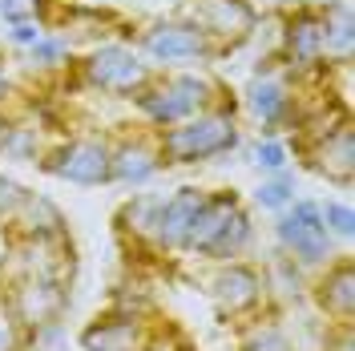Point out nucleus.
<instances>
[{"instance_id":"obj_28","label":"nucleus","mask_w":355,"mask_h":351,"mask_svg":"<svg viewBox=\"0 0 355 351\" xmlns=\"http://www.w3.org/2000/svg\"><path fill=\"white\" fill-rule=\"evenodd\" d=\"M105 307H113V311H125V315H141V319H154L157 315V303H154V295L146 291L141 283H117L110 291V303Z\"/></svg>"},{"instance_id":"obj_31","label":"nucleus","mask_w":355,"mask_h":351,"mask_svg":"<svg viewBox=\"0 0 355 351\" xmlns=\"http://www.w3.org/2000/svg\"><path fill=\"white\" fill-rule=\"evenodd\" d=\"M137 351H194V343H190V335L178 327V323H170V319H154Z\"/></svg>"},{"instance_id":"obj_6","label":"nucleus","mask_w":355,"mask_h":351,"mask_svg":"<svg viewBox=\"0 0 355 351\" xmlns=\"http://www.w3.org/2000/svg\"><path fill=\"white\" fill-rule=\"evenodd\" d=\"M202 291L214 303L222 319L243 323L259 311H270L266 303V283H263V266L250 259H230V263H210V271L202 275Z\"/></svg>"},{"instance_id":"obj_13","label":"nucleus","mask_w":355,"mask_h":351,"mask_svg":"<svg viewBox=\"0 0 355 351\" xmlns=\"http://www.w3.org/2000/svg\"><path fill=\"white\" fill-rule=\"evenodd\" d=\"M307 299L315 303L319 319L355 323V259L352 255H335L327 266L311 271Z\"/></svg>"},{"instance_id":"obj_29","label":"nucleus","mask_w":355,"mask_h":351,"mask_svg":"<svg viewBox=\"0 0 355 351\" xmlns=\"http://www.w3.org/2000/svg\"><path fill=\"white\" fill-rule=\"evenodd\" d=\"M319 214H323V226L335 242H352L355 239V206L347 198H327L319 202Z\"/></svg>"},{"instance_id":"obj_35","label":"nucleus","mask_w":355,"mask_h":351,"mask_svg":"<svg viewBox=\"0 0 355 351\" xmlns=\"http://www.w3.org/2000/svg\"><path fill=\"white\" fill-rule=\"evenodd\" d=\"M0 351H24V327L4 303H0Z\"/></svg>"},{"instance_id":"obj_27","label":"nucleus","mask_w":355,"mask_h":351,"mask_svg":"<svg viewBox=\"0 0 355 351\" xmlns=\"http://www.w3.org/2000/svg\"><path fill=\"white\" fill-rule=\"evenodd\" d=\"M246 166H254L259 174L291 170V142L287 137H259L254 146H246Z\"/></svg>"},{"instance_id":"obj_34","label":"nucleus","mask_w":355,"mask_h":351,"mask_svg":"<svg viewBox=\"0 0 355 351\" xmlns=\"http://www.w3.org/2000/svg\"><path fill=\"white\" fill-rule=\"evenodd\" d=\"M319 351H355V323H323Z\"/></svg>"},{"instance_id":"obj_12","label":"nucleus","mask_w":355,"mask_h":351,"mask_svg":"<svg viewBox=\"0 0 355 351\" xmlns=\"http://www.w3.org/2000/svg\"><path fill=\"white\" fill-rule=\"evenodd\" d=\"M259 4L254 0H194L190 21L222 49V57H230L234 49L254 41L259 33Z\"/></svg>"},{"instance_id":"obj_18","label":"nucleus","mask_w":355,"mask_h":351,"mask_svg":"<svg viewBox=\"0 0 355 351\" xmlns=\"http://www.w3.org/2000/svg\"><path fill=\"white\" fill-rule=\"evenodd\" d=\"M162 198L166 194H130L117 210H113V234L125 250H146L154 255V222H157V210H162Z\"/></svg>"},{"instance_id":"obj_19","label":"nucleus","mask_w":355,"mask_h":351,"mask_svg":"<svg viewBox=\"0 0 355 351\" xmlns=\"http://www.w3.org/2000/svg\"><path fill=\"white\" fill-rule=\"evenodd\" d=\"M263 283H266V303L270 311H283L287 307H299L303 299H307V283H311V271L307 266H299L291 259L287 250H270V259L263 263Z\"/></svg>"},{"instance_id":"obj_37","label":"nucleus","mask_w":355,"mask_h":351,"mask_svg":"<svg viewBox=\"0 0 355 351\" xmlns=\"http://www.w3.org/2000/svg\"><path fill=\"white\" fill-rule=\"evenodd\" d=\"M291 8H295V4H323V0H287Z\"/></svg>"},{"instance_id":"obj_8","label":"nucleus","mask_w":355,"mask_h":351,"mask_svg":"<svg viewBox=\"0 0 355 351\" xmlns=\"http://www.w3.org/2000/svg\"><path fill=\"white\" fill-rule=\"evenodd\" d=\"M0 303L12 311V319L24 331H33V327L65 319L69 303H73V283H65V279H44V275L4 279L0 283Z\"/></svg>"},{"instance_id":"obj_26","label":"nucleus","mask_w":355,"mask_h":351,"mask_svg":"<svg viewBox=\"0 0 355 351\" xmlns=\"http://www.w3.org/2000/svg\"><path fill=\"white\" fill-rule=\"evenodd\" d=\"M295 174L291 170H283V174H263V182L250 190V202L259 206V210H266V214H283L291 202H295Z\"/></svg>"},{"instance_id":"obj_5","label":"nucleus","mask_w":355,"mask_h":351,"mask_svg":"<svg viewBox=\"0 0 355 351\" xmlns=\"http://www.w3.org/2000/svg\"><path fill=\"white\" fill-rule=\"evenodd\" d=\"M37 170L65 186L101 190L110 186V133H65L53 137L37 157Z\"/></svg>"},{"instance_id":"obj_3","label":"nucleus","mask_w":355,"mask_h":351,"mask_svg":"<svg viewBox=\"0 0 355 351\" xmlns=\"http://www.w3.org/2000/svg\"><path fill=\"white\" fill-rule=\"evenodd\" d=\"M73 85L89 89V93H101L113 101H130L137 97L146 81L154 77V69L146 65V57L133 49L130 41H101L89 44L81 57H73Z\"/></svg>"},{"instance_id":"obj_25","label":"nucleus","mask_w":355,"mask_h":351,"mask_svg":"<svg viewBox=\"0 0 355 351\" xmlns=\"http://www.w3.org/2000/svg\"><path fill=\"white\" fill-rule=\"evenodd\" d=\"M254 239H259V226H254V214H250V206H239L234 210V219H230V226L222 230L218 246H214V255H210V263H230V259H246L250 255V246H254Z\"/></svg>"},{"instance_id":"obj_10","label":"nucleus","mask_w":355,"mask_h":351,"mask_svg":"<svg viewBox=\"0 0 355 351\" xmlns=\"http://www.w3.org/2000/svg\"><path fill=\"white\" fill-rule=\"evenodd\" d=\"M73 271H77L73 239H17V234H4L0 283L4 279H21V275H44V279L73 283Z\"/></svg>"},{"instance_id":"obj_20","label":"nucleus","mask_w":355,"mask_h":351,"mask_svg":"<svg viewBox=\"0 0 355 351\" xmlns=\"http://www.w3.org/2000/svg\"><path fill=\"white\" fill-rule=\"evenodd\" d=\"M4 234H17V239H69V219L49 194L28 190L21 210H17V219H12V226Z\"/></svg>"},{"instance_id":"obj_1","label":"nucleus","mask_w":355,"mask_h":351,"mask_svg":"<svg viewBox=\"0 0 355 351\" xmlns=\"http://www.w3.org/2000/svg\"><path fill=\"white\" fill-rule=\"evenodd\" d=\"M137 117L146 130H170L178 121L194 117L202 110H214V105H230L234 93L222 85L218 77L210 73V65L198 69H154V77L146 81V89L130 97Z\"/></svg>"},{"instance_id":"obj_16","label":"nucleus","mask_w":355,"mask_h":351,"mask_svg":"<svg viewBox=\"0 0 355 351\" xmlns=\"http://www.w3.org/2000/svg\"><path fill=\"white\" fill-rule=\"evenodd\" d=\"M206 202L202 186H178L174 194L162 198V210L154 222V255L157 259H170L186 250V234H190V222L198 214V206Z\"/></svg>"},{"instance_id":"obj_11","label":"nucleus","mask_w":355,"mask_h":351,"mask_svg":"<svg viewBox=\"0 0 355 351\" xmlns=\"http://www.w3.org/2000/svg\"><path fill=\"white\" fill-rule=\"evenodd\" d=\"M162 174V154H157V133L146 126H125L110 137V186L125 190H146Z\"/></svg>"},{"instance_id":"obj_9","label":"nucleus","mask_w":355,"mask_h":351,"mask_svg":"<svg viewBox=\"0 0 355 351\" xmlns=\"http://www.w3.org/2000/svg\"><path fill=\"white\" fill-rule=\"evenodd\" d=\"M243 110L254 117V126L263 137H283L295 126L299 110V81L287 69H270V73H250L243 89Z\"/></svg>"},{"instance_id":"obj_17","label":"nucleus","mask_w":355,"mask_h":351,"mask_svg":"<svg viewBox=\"0 0 355 351\" xmlns=\"http://www.w3.org/2000/svg\"><path fill=\"white\" fill-rule=\"evenodd\" d=\"M154 319H141V315H125V311H97L89 323H81L77 331V348L81 351H137L146 331Z\"/></svg>"},{"instance_id":"obj_7","label":"nucleus","mask_w":355,"mask_h":351,"mask_svg":"<svg viewBox=\"0 0 355 351\" xmlns=\"http://www.w3.org/2000/svg\"><path fill=\"white\" fill-rule=\"evenodd\" d=\"M275 246L287 250L291 259L299 266H307V271H319L339 255L335 239L323 226V214H319L315 198H295L283 214H275Z\"/></svg>"},{"instance_id":"obj_22","label":"nucleus","mask_w":355,"mask_h":351,"mask_svg":"<svg viewBox=\"0 0 355 351\" xmlns=\"http://www.w3.org/2000/svg\"><path fill=\"white\" fill-rule=\"evenodd\" d=\"M323 17V37H327V69L335 65H352V49H355V12L347 0H323L319 4Z\"/></svg>"},{"instance_id":"obj_21","label":"nucleus","mask_w":355,"mask_h":351,"mask_svg":"<svg viewBox=\"0 0 355 351\" xmlns=\"http://www.w3.org/2000/svg\"><path fill=\"white\" fill-rule=\"evenodd\" d=\"M44 133H53L37 113H4V142H0V157L8 162H33L44 154Z\"/></svg>"},{"instance_id":"obj_14","label":"nucleus","mask_w":355,"mask_h":351,"mask_svg":"<svg viewBox=\"0 0 355 351\" xmlns=\"http://www.w3.org/2000/svg\"><path fill=\"white\" fill-rule=\"evenodd\" d=\"M295 157L315 178L331 182L339 190H352V182H355V130H352V121H343L339 130H331L327 137H319L311 146H299Z\"/></svg>"},{"instance_id":"obj_36","label":"nucleus","mask_w":355,"mask_h":351,"mask_svg":"<svg viewBox=\"0 0 355 351\" xmlns=\"http://www.w3.org/2000/svg\"><path fill=\"white\" fill-rule=\"evenodd\" d=\"M12 97H17V81H12V69H8V57L0 53V113H8V105H12Z\"/></svg>"},{"instance_id":"obj_2","label":"nucleus","mask_w":355,"mask_h":351,"mask_svg":"<svg viewBox=\"0 0 355 351\" xmlns=\"http://www.w3.org/2000/svg\"><path fill=\"white\" fill-rule=\"evenodd\" d=\"M243 146V126H239V101L202 110L170 130H157V154L162 170H182V166H206L222 162Z\"/></svg>"},{"instance_id":"obj_38","label":"nucleus","mask_w":355,"mask_h":351,"mask_svg":"<svg viewBox=\"0 0 355 351\" xmlns=\"http://www.w3.org/2000/svg\"><path fill=\"white\" fill-rule=\"evenodd\" d=\"M0 142H4V113H0Z\"/></svg>"},{"instance_id":"obj_30","label":"nucleus","mask_w":355,"mask_h":351,"mask_svg":"<svg viewBox=\"0 0 355 351\" xmlns=\"http://www.w3.org/2000/svg\"><path fill=\"white\" fill-rule=\"evenodd\" d=\"M61 0H0V21L4 24H21V21H41L44 28L53 24Z\"/></svg>"},{"instance_id":"obj_32","label":"nucleus","mask_w":355,"mask_h":351,"mask_svg":"<svg viewBox=\"0 0 355 351\" xmlns=\"http://www.w3.org/2000/svg\"><path fill=\"white\" fill-rule=\"evenodd\" d=\"M24 194H28V186H21L12 174H0V230H8L12 219H17V210H21Z\"/></svg>"},{"instance_id":"obj_23","label":"nucleus","mask_w":355,"mask_h":351,"mask_svg":"<svg viewBox=\"0 0 355 351\" xmlns=\"http://www.w3.org/2000/svg\"><path fill=\"white\" fill-rule=\"evenodd\" d=\"M234 351H295L279 311H259L239 323V343Z\"/></svg>"},{"instance_id":"obj_33","label":"nucleus","mask_w":355,"mask_h":351,"mask_svg":"<svg viewBox=\"0 0 355 351\" xmlns=\"http://www.w3.org/2000/svg\"><path fill=\"white\" fill-rule=\"evenodd\" d=\"M44 33H49V28H44L41 21H21V24H8V33H4V44H8V49H33V44L41 41Z\"/></svg>"},{"instance_id":"obj_15","label":"nucleus","mask_w":355,"mask_h":351,"mask_svg":"<svg viewBox=\"0 0 355 351\" xmlns=\"http://www.w3.org/2000/svg\"><path fill=\"white\" fill-rule=\"evenodd\" d=\"M239 206H243V194H239L234 186L206 190V202L198 206V214L190 222V234H186V250H182V255H190V259H198V263H210L222 230L230 226V219H234Z\"/></svg>"},{"instance_id":"obj_24","label":"nucleus","mask_w":355,"mask_h":351,"mask_svg":"<svg viewBox=\"0 0 355 351\" xmlns=\"http://www.w3.org/2000/svg\"><path fill=\"white\" fill-rule=\"evenodd\" d=\"M73 41L69 37H61V33H44L41 41L33 44V49H24V65H28V73H37V77H61V73H69L73 69Z\"/></svg>"},{"instance_id":"obj_4","label":"nucleus","mask_w":355,"mask_h":351,"mask_svg":"<svg viewBox=\"0 0 355 351\" xmlns=\"http://www.w3.org/2000/svg\"><path fill=\"white\" fill-rule=\"evenodd\" d=\"M133 49L146 57L150 69H186V65H218L226 61L222 49L190 17H157L133 28Z\"/></svg>"}]
</instances>
